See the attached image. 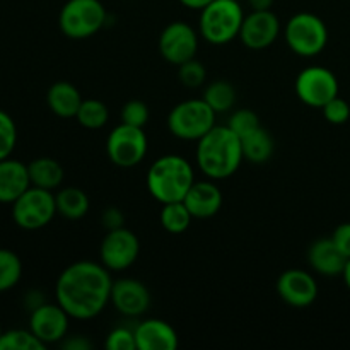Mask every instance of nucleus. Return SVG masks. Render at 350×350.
I'll return each mask as SVG.
<instances>
[{
  "instance_id": "8",
  "label": "nucleus",
  "mask_w": 350,
  "mask_h": 350,
  "mask_svg": "<svg viewBox=\"0 0 350 350\" xmlns=\"http://www.w3.org/2000/svg\"><path fill=\"white\" fill-rule=\"evenodd\" d=\"M55 193L31 185L12 204V221L24 231H38L53 221L57 215Z\"/></svg>"
},
{
  "instance_id": "18",
  "label": "nucleus",
  "mask_w": 350,
  "mask_h": 350,
  "mask_svg": "<svg viewBox=\"0 0 350 350\" xmlns=\"http://www.w3.org/2000/svg\"><path fill=\"white\" fill-rule=\"evenodd\" d=\"M137 350H174L180 345L176 330L167 321L159 318H147L137 323Z\"/></svg>"
},
{
  "instance_id": "5",
  "label": "nucleus",
  "mask_w": 350,
  "mask_h": 350,
  "mask_svg": "<svg viewBox=\"0 0 350 350\" xmlns=\"http://www.w3.org/2000/svg\"><path fill=\"white\" fill-rule=\"evenodd\" d=\"M217 113L204 98H191L178 103L167 115V130L180 140H200L215 126Z\"/></svg>"
},
{
  "instance_id": "40",
  "label": "nucleus",
  "mask_w": 350,
  "mask_h": 350,
  "mask_svg": "<svg viewBox=\"0 0 350 350\" xmlns=\"http://www.w3.org/2000/svg\"><path fill=\"white\" fill-rule=\"evenodd\" d=\"M275 0H248V5L252 10H272Z\"/></svg>"
},
{
  "instance_id": "25",
  "label": "nucleus",
  "mask_w": 350,
  "mask_h": 350,
  "mask_svg": "<svg viewBox=\"0 0 350 350\" xmlns=\"http://www.w3.org/2000/svg\"><path fill=\"white\" fill-rule=\"evenodd\" d=\"M159 221L164 231H167L170 234H183V232L188 231L193 217H191L185 202L181 200L163 204Z\"/></svg>"
},
{
  "instance_id": "26",
  "label": "nucleus",
  "mask_w": 350,
  "mask_h": 350,
  "mask_svg": "<svg viewBox=\"0 0 350 350\" xmlns=\"http://www.w3.org/2000/svg\"><path fill=\"white\" fill-rule=\"evenodd\" d=\"M202 98L215 113H228L236 103L234 85L228 81H214L204 89Z\"/></svg>"
},
{
  "instance_id": "1",
  "label": "nucleus",
  "mask_w": 350,
  "mask_h": 350,
  "mask_svg": "<svg viewBox=\"0 0 350 350\" xmlns=\"http://www.w3.org/2000/svg\"><path fill=\"white\" fill-rule=\"evenodd\" d=\"M111 287V273L103 263L79 260L58 275L55 299L72 320H92L109 304Z\"/></svg>"
},
{
  "instance_id": "34",
  "label": "nucleus",
  "mask_w": 350,
  "mask_h": 350,
  "mask_svg": "<svg viewBox=\"0 0 350 350\" xmlns=\"http://www.w3.org/2000/svg\"><path fill=\"white\" fill-rule=\"evenodd\" d=\"M105 347L108 350H135V332H133V328L126 327L113 328L106 337Z\"/></svg>"
},
{
  "instance_id": "31",
  "label": "nucleus",
  "mask_w": 350,
  "mask_h": 350,
  "mask_svg": "<svg viewBox=\"0 0 350 350\" xmlns=\"http://www.w3.org/2000/svg\"><path fill=\"white\" fill-rule=\"evenodd\" d=\"M17 146V126L12 116L0 109V161L12 156Z\"/></svg>"
},
{
  "instance_id": "22",
  "label": "nucleus",
  "mask_w": 350,
  "mask_h": 350,
  "mask_svg": "<svg viewBox=\"0 0 350 350\" xmlns=\"http://www.w3.org/2000/svg\"><path fill=\"white\" fill-rule=\"evenodd\" d=\"M27 170H29V180L33 187L55 191L64 183V167L53 157H38L27 164Z\"/></svg>"
},
{
  "instance_id": "38",
  "label": "nucleus",
  "mask_w": 350,
  "mask_h": 350,
  "mask_svg": "<svg viewBox=\"0 0 350 350\" xmlns=\"http://www.w3.org/2000/svg\"><path fill=\"white\" fill-rule=\"evenodd\" d=\"M60 347L65 350H89L92 347V342L85 335H72V337L67 335L60 342Z\"/></svg>"
},
{
  "instance_id": "4",
  "label": "nucleus",
  "mask_w": 350,
  "mask_h": 350,
  "mask_svg": "<svg viewBox=\"0 0 350 350\" xmlns=\"http://www.w3.org/2000/svg\"><path fill=\"white\" fill-rule=\"evenodd\" d=\"M245 10L238 0H212L200 10L198 33L207 43L221 46L239 36Z\"/></svg>"
},
{
  "instance_id": "29",
  "label": "nucleus",
  "mask_w": 350,
  "mask_h": 350,
  "mask_svg": "<svg viewBox=\"0 0 350 350\" xmlns=\"http://www.w3.org/2000/svg\"><path fill=\"white\" fill-rule=\"evenodd\" d=\"M46 345L27 328H14L2 332L0 335V350H44Z\"/></svg>"
},
{
  "instance_id": "43",
  "label": "nucleus",
  "mask_w": 350,
  "mask_h": 350,
  "mask_svg": "<svg viewBox=\"0 0 350 350\" xmlns=\"http://www.w3.org/2000/svg\"><path fill=\"white\" fill-rule=\"evenodd\" d=\"M2 332H3V330H2V325H0V335H2Z\"/></svg>"
},
{
  "instance_id": "36",
  "label": "nucleus",
  "mask_w": 350,
  "mask_h": 350,
  "mask_svg": "<svg viewBox=\"0 0 350 350\" xmlns=\"http://www.w3.org/2000/svg\"><path fill=\"white\" fill-rule=\"evenodd\" d=\"M101 226L106 229V231L123 228V226H125V214L122 212V208L118 207L105 208L101 214Z\"/></svg>"
},
{
  "instance_id": "15",
  "label": "nucleus",
  "mask_w": 350,
  "mask_h": 350,
  "mask_svg": "<svg viewBox=\"0 0 350 350\" xmlns=\"http://www.w3.org/2000/svg\"><path fill=\"white\" fill-rule=\"evenodd\" d=\"M280 34V21L272 10H252L246 14L239 31V40L250 50L272 46Z\"/></svg>"
},
{
  "instance_id": "9",
  "label": "nucleus",
  "mask_w": 350,
  "mask_h": 350,
  "mask_svg": "<svg viewBox=\"0 0 350 350\" xmlns=\"http://www.w3.org/2000/svg\"><path fill=\"white\" fill-rule=\"evenodd\" d=\"M149 140L140 126L120 123L108 133L106 152L109 161L118 167H133L142 163L147 156Z\"/></svg>"
},
{
  "instance_id": "13",
  "label": "nucleus",
  "mask_w": 350,
  "mask_h": 350,
  "mask_svg": "<svg viewBox=\"0 0 350 350\" xmlns=\"http://www.w3.org/2000/svg\"><path fill=\"white\" fill-rule=\"evenodd\" d=\"M318 282L308 270L289 269L277 279V294L289 306L303 310L317 301Z\"/></svg>"
},
{
  "instance_id": "17",
  "label": "nucleus",
  "mask_w": 350,
  "mask_h": 350,
  "mask_svg": "<svg viewBox=\"0 0 350 350\" xmlns=\"http://www.w3.org/2000/svg\"><path fill=\"white\" fill-rule=\"evenodd\" d=\"M183 202L193 219H212L222 208L224 197L221 188L208 178L204 181L195 180L188 193L185 195Z\"/></svg>"
},
{
  "instance_id": "37",
  "label": "nucleus",
  "mask_w": 350,
  "mask_h": 350,
  "mask_svg": "<svg viewBox=\"0 0 350 350\" xmlns=\"http://www.w3.org/2000/svg\"><path fill=\"white\" fill-rule=\"evenodd\" d=\"M330 238L334 239L337 248L344 253L345 258H350V222L338 224Z\"/></svg>"
},
{
  "instance_id": "7",
  "label": "nucleus",
  "mask_w": 350,
  "mask_h": 350,
  "mask_svg": "<svg viewBox=\"0 0 350 350\" xmlns=\"http://www.w3.org/2000/svg\"><path fill=\"white\" fill-rule=\"evenodd\" d=\"M286 41L293 53L303 58H313L327 48L328 27L317 14L297 12L287 21Z\"/></svg>"
},
{
  "instance_id": "32",
  "label": "nucleus",
  "mask_w": 350,
  "mask_h": 350,
  "mask_svg": "<svg viewBox=\"0 0 350 350\" xmlns=\"http://www.w3.org/2000/svg\"><path fill=\"white\" fill-rule=\"evenodd\" d=\"M178 75H180L181 84L188 89L202 88L204 82L207 81V70H205L204 64L198 62L197 58H191V60L178 65Z\"/></svg>"
},
{
  "instance_id": "19",
  "label": "nucleus",
  "mask_w": 350,
  "mask_h": 350,
  "mask_svg": "<svg viewBox=\"0 0 350 350\" xmlns=\"http://www.w3.org/2000/svg\"><path fill=\"white\" fill-rule=\"evenodd\" d=\"M308 263L317 273L325 277L342 275L345 269L344 253L337 248L332 238H320L308 250Z\"/></svg>"
},
{
  "instance_id": "20",
  "label": "nucleus",
  "mask_w": 350,
  "mask_h": 350,
  "mask_svg": "<svg viewBox=\"0 0 350 350\" xmlns=\"http://www.w3.org/2000/svg\"><path fill=\"white\" fill-rule=\"evenodd\" d=\"M29 187L27 164L12 157L0 161V204L12 205Z\"/></svg>"
},
{
  "instance_id": "11",
  "label": "nucleus",
  "mask_w": 350,
  "mask_h": 350,
  "mask_svg": "<svg viewBox=\"0 0 350 350\" xmlns=\"http://www.w3.org/2000/svg\"><path fill=\"white\" fill-rule=\"evenodd\" d=\"M140 255L139 236L125 226L106 231L99 246V258L109 272L129 270Z\"/></svg>"
},
{
  "instance_id": "28",
  "label": "nucleus",
  "mask_w": 350,
  "mask_h": 350,
  "mask_svg": "<svg viewBox=\"0 0 350 350\" xmlns=\"http://www.w3.org/2000/svg\"><path fill=\"white\" fill-rule=\"evenodd\" d=\"M23 277V262L12 250L0 248V293L14 289Z\"/></svg>"
},
{
  "instance_id": "39",
  "label": "nucleus",
  "mask_w": 350,
  "mask_h": 350,
  "mask_svg": "<svg viewBox=\"0 0 350 350\" xmlns=\"http://www.w3.org/2000/svg\"><path fill=\"white\" fill-rule=\"evenodd\" d=\"M43 303H46V301H44L43 294H41L40 291H36V289L29 291V293L26 294V297H24V304H26V308L29 310V313L33 310H36L38 306H41Z\"/></svg>"
},
{
  "instance_id": "6",
  "label": "nucleus",
  "mask_w": 350,
  "mask_h": 350,
  "mask_svg": "<svg viewBox=\"0 0 350 350\" xmlns=\"http://www.w3.org/2000/svg\"><path fill=\"white\" fill-rule=\"evenodd\" d=\"M101 0H67L58 14V27L70 40H88L106 24Z\"/></svg>"
},
{
  "instance_id": "2",
  "label": "nucleus",
  "mask_w": 350,
  "mask_h": 350,
  "mask_svg": "<svg viewBox=\"0 0 350 350\" xmlns=\"http://www.w3.org/2000/svg\"><path fill=\"white\" fill-rule=\"evenodd\" d=\"M195 161L198 170L211 180H228L245 161L241 139L228 125H215L197 140Z\"/></svg>"
},
{
  "instance_id": "10",
  "label": "nucleus",
  "mask_w": 350,
  "mask_h": 350,
  "mask_svg": "<svg viewBox=\"0 0 350 350\" xmlns=\"http://www.w3.org/2000/svg\"><path fill=\"white\" fill-rule=\"evenodd\" d=\"M294 89L304 105L321 109L328 101L337 98L340 85L337 75L330 68L311 65L297 74Z\"/></svg>"
},
{
  "instance_id": "35",
  "label": "nucleus",
  "mask_w": 350,
  "mask_h": 350,
  "mask_svg": "<svg viewBox=\"0 0 350 350\" xmlns=\"http://www.w3.org/2000/svg\"><path fill=\"white\" fill-rule=\"evenodd\" d=\"M323 111L325 120L332 125H344L349 122L350 118V106L345 99H342L340 96L334 98L332 101H328L327 105L321 108Z\"/></svg>"
},
{
  "instance_id": "42",
  "label": "nucleus",
  "mask_w": 350,
  "mask_h": 350,
  "mask_svg": "<svg viewBox=\"0 0 350 350\" xmlns=\"http://www.w3.org/2000/svg\"><path fill=\"white\" fill-rule=\"evenodd\" d=\"M342 277H344V282L347 286V289L350 291V258H347V263H345V269L342 272Z\"/></svg>"
},
{
  "instance_id": "27",
  "label": "nucleus",
  "mask_w": 350,
  "mask_h": 350,
  "mask_svg": "<svg viewBox=\"0 0 350 350\" xmlns=\"http://www.w3.org/2000/svg\"><path fill=\"white\" fill-rule=\"evenodd\" d=\"M75 120L84 129L99 130L108 123L109 109L99 99H84L81 108H79L77 115H75Z\"/></svg>"
},
{
  "instance_id": "12",
  "label": "nucleus",
  "mask_w": 350,
  "mask_h": 350,
  "mask_svg": "<svg viewBox=\"0 0 350 350\" xmlns=\"http://www.w3.org/2000/svg\"><path fill=\"white\" fill-rule=\"evenodd\" d=\"M157 48L167 64L178 67L197 57L198 33L185 21H173L161 31Z\"/></svg>"
},
{
  "instance_id": "41",
  "label": "nucleus",
  "mask_w": 350,
  "mask_h": 350,
  "mask_svg": "<svg viewBox=\"0 0 350 350\" xmlns=\"http://www.w3.org/2000/svg\"><path fill=\"white\" fill-rule=\"evenodd\" d=\"M181 5H185L187 9H193V10H202L205 5L212 2V0H178Z\"/></svg>"
},
{
  "instance_id": "3",
  "label": "nucleus",
  "mask_w": 350,
  "mask_h": 350,
  "mask_svg": "<svg viewBox=\"0 0 350 350\" xmlns=\"http://www.w3.org/2000/svg\"><path fill=\"white\" fill-rule=\"evenodd\" d=\"M146 181L150 197L161 205L181 202L195 183V170L183 156L166 154L150 164Z\"/></svg>"
},
{
  "instance_id": "23",
  "label": "nucleus",
  "mask_w": 350,
  "mask_h": 350,
  "mask_svg": "<svg viewBox=\"0 0 350 350\" xmlns=\"http://www.w3.org/2000/svg\"><path fill=\"white\" fill-rule=\"evenodd\" d=\"M57 200V212L68 221H79L85 217L89 212V197L84 190L77 187H64L55 193Z\"/></svg>"
},
{
  "instance_id": "33",
  "label": "nucleus",
  "mask_w": 350,
  "mask_h": 350,
  "mask_svg": "<svg viewBox=\"0 0 350 350\" xmlns=\"http://www.w3.org/2000/svg\"><path fill=\"white\" fill-rule=\"evenodd\" d=\"M150 111L147 108V105L140 99H132V101L125 103L122 108V113H120V118H122V123H126V125L132 126H144L149 122Z\"/></svg>"
},
{
  "instance_id": "30",
  "label": "nucleus",
  "mask_w": 350,
  "mask_h": 350,
  "mask_svg": "<svg viewBox=\"0 0 350 350\" xmlns=\"http://www.w3.org/2000/svg\"><path fill=\"white\" fill-rule=\"evenodd\" d=\"M228 126L239 137L250 135L252 132H255L256 129H260V118L253 109L248 108H241V109H236V111L231 113L228 120Z\"/></svg>"
},
{
  "instance_id": "21",
  "label": "nucleus",
  "mask_w": 350,
  "mask_h": 350,
  "mask_svg": "<svg viewBox=\"0 0 350 350\" xmlns=\"http://www.w3.org/2000/svg\"><path fill=\"white\" fill-rule=\"evenodd\" d=\"M84 98L72 82L58 81L46 92V105L58 118H75Z\"/></svg>"
},
{
  "instance_id": "14",
  "label": "nucleus",
  "mask_w": 350,
  "mask_h": 350,
  "mask_svg": "<svg viewBox=\"0 0 350 350\" xmlns=\"http://www.w3.org/2000/svg\"><path fill=\"white\" fill-rule=\"evenodd\" d=\"M72 318L58 303H43L29 314V330L44 345L60 344L68 334Z\"/></svg>"
},
{
  "instance_id": "24",
  "label": "nucleus",
  "mask_w": 350,
  "mask_h": 350,
  "mask_svg": "<svg viewBox=\"0 0 350 350\" xmlns=\"http://www.w3.org/2000/svg\"><path fill=\"white\" fill-rule=\"evenodd\" d=\"M243 156L252 164H263L273 156L275 150V142H273L272 133L267 129L260 126L255 132L241 139Z\"/></svg>"
},
{
  "instance_id": "16",
  "label": "nucleus",
  "mask_w": 350,
  "mask_h": 350,
  "mask_svg": "<svg viewBox=\"0 0 350 350\" xmlns=\"http://www.w3.org/2000/svg\"><path fill=\"white\" fill-rule=\"evenodd\" d=\"M150 293L144 282L132 277L113 280L109 304L126 318H139L150 308Z\"/></svg>"
}]
</instances>
